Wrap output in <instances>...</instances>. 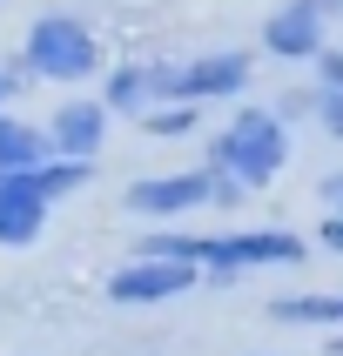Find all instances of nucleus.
<instances>
[{
  "label": "nucleus",
  "instance_id": "1a4fd4ad",
  "mask_svg": "<svg viewBox=\"0 0 343 356\" xmlns=\"http://www.w3.org/2000/svg\"><path fill=\"white\" fill-rule=\"evenodd\" d=\"M101 101H108L115 115H148L155 101H175V67H135V60H128V67L108 74V95Z\"/></svg>",
  "mask_w": 343,
  "mask_h": 356
},
{
  "label": "nucleus",
  "instance_id": "f03ea898",
  "mask_svg": "<svg viewBox=\"0 0 343 356\" xmlns=\"http://www.w3.org/2000/svg\"><path fill=\"white\" fill-rule=\"evenodd\" d=\"M209 161H216L222 175H236L242 188H262V181L282 175V161H289V135H282V121L269 115V108H242V115H229V128L216 135Z\"/></svg>",
  "mask_w": 343,
  "mask_h": 356
},
{
  "label": "nucleus",
  "instance_id": "dca6fc26",
  "mask_svg": "<svg viewBox=\"0 0 343 356\" xmlns=\"http://www.w3.org/2000/svg\"><path fill=\"white\" fill-rule=\"evenodd\" d=\"M317 74H323V88H343V54H337V47L317 54Z\"/></svg>",
  "mask_w": 343,
  "mask_h": 356
},
{
  "label": "nucleus",
  "instance_id": "ddd939ff",
  "mask_svg": "<svg viewBox=\"0 0 343 356\" xmlns=\"http://www.w3.org/2000/svg\"><path fill=\"white\" fill-rule=\"evenodd\" d=\"M34 195L40 202H61V195H74V188H88V161H74V155H54L47 168H34Z\"/></svg>",
  "mask_w": 343,
  "mask_h": 356
},
{
  "label": "nucleus",
  "instance_id": "9d476101",
  "mask_svg": "<svg viewBox=\"0 0 343 356\" xmlns=\"http://www.w3.org/2000/svg\"><path fill=\"white\" fill-rule=\"evenodd\" d=\"M40 229H47V202L34 195V181L0 175V242L7 249H27V242H40Z\"/></svg>",
  "mask_w": 343,
  "mask_h": 356
},
{
  "label": "nucleus",
  "instance_id": "39448f33",
  "mask_svg": "<svg viewBox=\"0 0 343 356\" xmlns=\"http://www.w3.org/2000/svg\"><path fill=\"white\" fill-rule=\"evenodd\" d=\"M196 262H168V256H141L128 262V269H115L108 276V296L115 302H168V296H189L196 289Z\"/></svg>",
  "mask_w": 343,
  "mask_h": 356
},
{
  "label": "nucleus",
  "instance_id": "7ed1b4c3",
  "mask_svg": "<svg viewBox=\"0 0 343 356\" xmlns=\"http://www.w3.org/2000/svg\"><path fill=\"white\" fill-rule=\"evenodd\" d=\"M242 195L236 175H222L216 161L209 168H182V175H148L128 188V209L135 216H189V209H229Z\"/></svg>",
  "mask_w": 343,
  "mask_h": 356
},
{
  "label": "nucleus",
  "instance_id": "423d86ee",
  "mask_svg": "<svg viewBox=\"0 0 343 356\" xmlns=\"http://www.w3.org/2000/svg\"><path fill=\"white\" fill-rule=\"evenodd\" d=\"M262 47L282 60H317L323 54V7L317 0H289L262 20Z\"/></svg>",
  "mask_w": 343,
  "mask_h": 356
},
{
  "label": "nucleus",
  "instance_id": "20e7f679",
  "mask_svg": "<svg viewBox=\"0 0 343 356\" xmlns=\"http://www.w3.org/2000/svg\"><path fill=\"white\" fill-rule=\"evenodd\" d=\"M27 67L40 81H88L101 67V40L74 14H40L27 27Z\"/></svg>",
  "mask_w": 343,
  "mask_h": 356
},
{
  "label": "nucleus",
  "instance_id": "6ab92c4d",
  "mask_svg": "<svg viewBox=\"0 0 343 356\" xmlns=\"http://www.w3.org/2000/svg\"><path fill=\"white\" fill-rule=\"evenodd\" d=\"M7 95H14V81H7V67H0V115H7Z\"/></svg>",
  "mask_w": 343,
  "mask_h": 356
},
{
  "label": "nucleus",
  "instance_id": "aec40b11",
  "mask_svg": "<svg viewBox=\"0 0 343 356\" xmlns=\"http://www.w3.org/2000/svg\"><path fill=\"white\" fill-rule=\"evenodd\" d=\"M317 7H323V14H330V7H343V0H317Z\"/></svg>",
  "mask_w": 343,
  "mask_h": 356
},
{
  "label": "nucleus",
  "instance_id": "6e6552de",
  "mask_svg": "<svg viewBox=\"0 0 343 356\" xmlns=\"http://www.w3.org/2000/svg\"><path fill=\"white\" fill-rule=\"evenodd\" d=\"M108 101H67V108H54V121H47V135H54V155H74L88 161L101 148V135H108Z\"/></svg>",
  "mask_w": 343,
  "mask_h": 356
},
{
  "label": "nucleus",
  "instance_id": "2eb2a0df",
  "mask_svg": "<svg viewBox=\"0 0 343 356\" xmlns=\"http://www.w3.org/2000/svg\"><path fill=\"white\" fill-rule=\"evenodd\" d=\"M317 115L330 135H343V88H317Z\"/></svg>",
  "mask_w": 343,
  "mask_h": 356
},
{
  "label": "nucleus",
  "instance_id": "f8f14e48",
  "mask_svg": "<svg viewBox=\"0 0 343 356\" xmlns=\"http://www.w3.org/2000/svg\"><path fill=\"white\" fill-rule=\"evenodd\" d=\"M269 316L276 323H330V330H343V296H276Z\"/></svg>",
  "mask_w": 343,
  "mask_h": 356
},
{
  "label": "nucleus",
  "instance_id": "4468645a",
  "mask_svg": "<svg viewBox=\"0 0 343 356\" xmlns=\"http://www.w3.org/2000/svg\"><path fill=\"white\" fill-rule=\"evenodd\" d=\"M196 101H168V108H148V115H141V128H148V135H196Z\"/></svg>",
  "mask_w": 343,
  "mask_h": 356
},
{
  "label": "nucleus",
  "instance_id": "a211bd4d",
  "mask_svg": "<svg viewBox=\"0 0 343 356\" xmlns=\"http://www.w3.org/2000/svg\"><path fill=\"white\" fill-rule=\"evenodd\" d=\"M323 249H337V256H343V216L323 222Z\"/></svg>",
  "mask_w": 343,
  "mask_h": 356
},
{
  "label": "nucleus",
  "instance_id": "f257e3e1",
  "mask_svg": "<svg viewBox=\"0 0 343 356\" xmlns=\"http://www.w3.org/2000/svg\"><path fill=\"white\" fill-rule=\"evenodd\" d=\"M141 256H168V262H196V269H216V276H236V269H262V262H303V236L289 229H249V236H155Z\"/></svg>",
  "mask_w": 343,
  "mask_h": 356
},
{
  "label": "nucleus",
  "instance_id": "412c9836",
  "mask_svg": "<svg viewBox=\"0 0 343 356\" xmlns=\"http://www.w3.org/2000/svg\"><path fill=\"white\" fill-rule=\"evenodd\" d=\"M330 350H337V356H343V337H337V343H330Z\"/></svg>",
  "mask_w": 343,
  "mask_h": 356
},
{
  "label": "nucleus",
  "instance_id": "9b49d317",
  "mask_svg": "<svg viewBox=\"0 0 343 356\" xmlns=\"http://www.w3.org/2000/svg\"><path fill=\"white\" fill-rule=\"evenodd\" d=\"M47 161H54V135H47V128L0 115V175H34Z\"/></svg>",
  "mask_w": 343,
  "mask_h": 356
},
{
  "label": "nucleus",
  "instance_id": "0eeeda50",
  "mask_svg": "<svg viewBox=\"0 0 343 356\" xmlns=\"http://www.w3.org/2000/svg\"><path fill=\"white\" fill-rule=\"evenodd\" d=\"M249 88V54H202L189 67H175V101H222Z\"/></svg>",
  "mask_w": 343,
  "mask_h": 356
},
{
  "label": "nucleus",
  "instance_id": "f3484780",
  "mask_svg": "<svg viewBox=\"0 0 343 356\" xmlns=\"http://www.w3.org/2000/svg\"><path fill=\"white\" fill-rule=\"evenodd\" d=\"M317 195L330 202V216H343V168H337V175H323V188H317Z\"/></svg>",
  "mask_w": 343,
  "mask_h": 356
}]
</instances>
